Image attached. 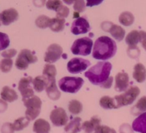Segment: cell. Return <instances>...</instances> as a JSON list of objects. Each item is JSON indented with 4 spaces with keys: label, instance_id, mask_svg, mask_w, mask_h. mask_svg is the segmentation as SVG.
<instances>
[{
    "label": "cell",
    "instance_id": "obj_1",
    "mask_svg": "<svg viewBox=\"0 0 146 133\" xmlns=\"http://www.w3.org/2000/svg\"><path fill=\"white\" fill-rule=\"evenodd\" d=\"M117 46L115 41L106 36H103L96 39L93 49V57L95 59L106 61L115 56Z\"/></svg>",
    "mask_w": 146,
    "mask_h": 133
},
{
    "label": "cell",
    "instance_id": "obj_40",
    "mask_svg": "<svg viewBox=\"0 0 146 133\" xmlns=\"http://www.w3.org/2000/svg\"><path fill=\"white\" fill-rule=\"evenodd\" d=\"M14 129L13 128V125L11 123H5L1 128V132L2 133H14Z\"/></svg>",
    "mask_w": 146,
    "mask_h": 133
},
{
    "label": "cell",
    "instance_id": "obj_19",
    "mask_svg": "<svg viewBox=\"0 0 146 133\" xmlns=\"http://www.w3.org/2000/svg\"><path fill=\"white\" fill-rule=\"evenodd\" d=\"M133 78L138 83H143L146 79V68L141 63H138L134 66Z\"/></svg>",
    "mask_w": 146,
    "mask_h": 133
},
{
    "label": "cell",
    "instance_id": "obj_42",
    "mask_svg": "<svg viewBox=\"0 0 146 133\" xmlns=\"http://www.w3.org/2000/svg\"><path fill=\"white\" fill-rule=\"evenodd\" d=\"M104 1V0H86V7H92L94 6H98L101 4Z\"/></svg>",
    "mask_w": 146,
    "mask_h": 133
},
{
    "label": "cell",
    "instance_id": "obj_26",
    "mask_svg": "<svg viewBox=\"0 0 146 133\" xmlns=\"http://www.w3.org/2000/svg\"><path fill=\"white\" fill-rule=\"evenodd\" d=\"M135 20L133 14L129 11H124L121 13L119 17V21L122 25L125 26H130L132 25Z\"/></svg>",
    "mask_w": 146,
    "mask_h": 133
},
{
    "label": "cell",
    "instance_id": "obj_32",
    "mask_svg": "<svg viewBox=\"0 0 146 133\" xmlns=\"http://www.w3.org/2000/svg\"><path fill=\"white\" fill-rule=\"evenodd\" d=\"M50 20L51 19L48 18L47 16L41 15L36 19V25L40 28H46L49 26Z\"/></svg>",
    "mask_w": 146,
    "mask_h": 133
},
{
    "label": "cell",
    "instance_id": "obj_47",
    "mask_svg": "<svg viewBox=\"0 0 146 133\" xmlns=\"http://www.w3.org/2000/svg\"><path fill=\"white\" fill-rule=\"evenodd\" d=\"M74 1L75 0H63V1L68 5H71L74 2Z\"/></svg>",
    "mask_w": 146,
    "mask_h": 133
},
{
    "label": "cell",
    "instance_id": "obj_48",
    "mask_svg": "<svg viewBox=\"0 0 146 133\" xmlns=\"http://www.w3.org/2000/svg\"><path fill=\"white\" fill-rule=\"evenodd\" d=\"M0 26H1V21H0Z\"/></svg>",
    "mask_w": 146,
    "mask_h": 133
},
{
    "label": "cell",
    "instance_id": "obj_45",
    "mask_svg": "<svg viewBox=\"0 0 146 133\" xmlns=\"http://www.w3.org/2000/svg\"><path fill=\"white\" fill-rule=\"evenodd\" d=\"M7 109V104L3 100H0V112H3Z\"/></svg>",
    "mask_w": 146,
    "mask_h": 133
},
{
    "label": "cell",
    "instance_id": "obj_4",
    "mask_svg": "<svg viewBox=\"0 0 146 133\" xmlns=\"http://www.w3.org/2000/svg\"><path fill=\"white\" fill-rule=\"evenodd\" d=\"M23 102L27 108V111L25 112L26 117L30 121L35 120L41 112L42 105L41 99L34 95L29 98H23Z\"/></svg>",
    "mask_w": 146,
    "mask_h": 133
},
{
    "label": "cell",
    "instance_id": "obj_12",
    "mask_svg": "<svg viewBox=\"0 0 146 133\" xmlns=\"http://www.w3.org/2000/svg\"><path fill=\"white\" fill-rule=\"evenodd\" d=\"M33 78L31 77L21 78L19 83L18 89L23 98H29L34 94V90L31 88Z\"/></svg>",
    "mask_w": 146,
    "mask_h": 133
},
{
    "label": "cell",
    "instance_id": "obj_11",
    "mask_svg": "<svg viewBox=\"0 0 146 133\" xmlns=\"http://www.w3.org/2000/svg\"><path fill=\"white\" fill-rule=\"evenodd\" d=\"M50 120L54 125L61 127L66 125L68 118L65 110L61 108H58L51 111L50 114Z\"/></svg>",
    "mask_w": 146,
    "mask_h": 133
},
{
    "label": "cell",
    "instance_id": "obj_38",
    "mask_svg": "<svg viewBox=\"0 0 146 133\" xmlns=\"http://www.w3.org/2000/svg\"><path fill=\"white\" fill-rule=\"evenodd\" d=\"M94 133H116L115 130L106 125H99L96 128Z\"/></svg>",
    "mask_w": 146,
    "mask_h": 133
},
{
    "label": "cell",
    "instance_id": "obj_7",
    "mask_svg": "<svg viewBox=\"0 0 146 133\" xmlns=\"http://www.w3.org/2000/svg\"><path fill=\"white\" fill-rule=\"evenodd\" d=\"M37 60V57L30 50L23 49L20 51L16 59L15 66L18 69L24 71L28 68L29 64H34Z\"/></svg>",
    "mask_w": 146,
    "mask_h": 133
},
{
    "label": "cell",
    "instance_id": "obj_20",
    "mask_svg": "<svg viewBox=\"0 0 146 133\" xmlns=\"http://www.w3.org/2000/svg\"><path fill=\"white\" fill-rule=\"evenodd\" d=\"M33 130L35 133H49L51 130V126L45 120L38 119L34 122Z\"/></svg>",
    "mask_w": 146,
    "mask_h": 133
},
{
    "label": "cell",
    "instance_id": "obj_36",
    "mask_svg": "<svg viewBox=\"0 0 146 133\" xmlns=\"http://www.w3.org/2000/svg\"><path fill=\"white\" fill-rule=\"evenodd\" d=\"M69 9L62 4L56 11V17L64 19L69 15Z\"/></svg>",
    "mask_w": 146,
    "mask_h": 133
},
{
    "label": "cell",
    "instance_id": "obj_43",
    "mask_svg": "<svg viewBox=\"0 0 146 133\" xmlns=\"http://www.w3.org/2000/svg\"><path fill=\"white\" fill-rule=\"evenodd\" d=\"M120 132L121 133H133V130L129 125L124 124L120 128Z\"/></svg>",
    "mask_w": 146,
    "mask_h": 133
},
{
    "label": "cell",
    "instance_id": "obj_17",
    "mask_svg": "<svg viewBox=\"0 0 146 133\" xmlns=\"http://www.w3.org/2000/svg\"><path fill=\"white\" fill-rule=\"evenodd\" d=\"M48 81L47 78L44 75H38L32 80V85L34 87V90L37 93H41L46 89V86L48 85Z\"/></svg>",
    "mask_w": 146,
    "mask_h": 133
},
{
    "label": "cell",
    "instance_id": "obj_44",
    "mask_svg": "<svg viewBox=\"0 0 146 133\" xmlns=\"http://www.w3.org/2000/svg\"><path fill=\"white\" fill-rule=\"evenodd\" d=\"M113 81V78L112 76H110L109 78H108V79L100 87L104 88H110L111 86H112Z\"/></svg>",
    "mask_w": 146,
    "mask_h": 133
},
{
    "label": "cell",
    "instance_id": "obj_16",
    "mask_svg": "<svg viewBox=\"0 0 146 133\" xmlns=\"http://www.w3.org/2000/svg\"><path fill=\"white\" fill-rule=\"evenodd\" d=\"M46 91L48 98L53 101H57L61 97V93L56 85L55 79L49 81L48 85L46 88Z\"/></svg>",
    "mask_w": 146,
    "mask_h": 133
},
{
    "label": "cell",
    "instance_id": "obj_34",
    "mask_svg": "<svg viewBox=\"0 0 146 133\" xmlns=\"http://www.w3.org/2000/svg\"><path fill=\"white\" fill-rule=\"evenodd\" d=\"M62 4L61 0H48L46 3V7L48 9L56 11Z\"/></svg>",
    "mask_w": 146,
    "mask_h": 133
},
{
    "label": "cell",
    "instance_id": "obj_30",
    "mask_svg": "<svg viewBox=\"0 0 146 133\" xmlns=\"http://www.w3.org/2000/svg\"><path fill=\"white\" fill-rule=\"evenodd\" d=\"M29 122L30 120L27 117H22V118H18L12 124L14 131L22 130L23 129H24V128L28 126L29 124Z\"/></svg>",
    "mask_w": 146,
    "mask_h": 133
},
{
    "label": "cell",
    "instance_id": "obj_18",
    "mask_svg": "<svg viewBox=\"0 0 146 133\" xmlns=\"http://www.w3.org/2000/svg\"><path fill=\"white\" fill-rule=\"evenodd\" d=\"M1 97L3 101L9 103H12L18 99V95L17 92L9 86H4L2 88Z\"/></svg>",
    "mask_w": 146,
    "mask_h": 133
},
{
    "label": "cell",
    "instance_id": "obj_14",
    "mask_svg": "<svg viewBox=\"0 0 146 133\" xmlns=\"http://www.w3.org/2000/svg\"><path fill=\"white\" fill-rule=\"evenodd\" d=\"M129 85V76L127 73H118L115 75V90L118 92H123L128 89Z\"/></svg>",
    "mask_w": 146,
    "mask_h": 133
},
{
    "label": "cell",
    "instance_id": "obj_24",
    "mask_svg": "<svg viewBox=\"0 0 146 133\" xmlns=\"http://www.w3.org/2000/svg\"><path fill=\"white\" fill-rule=\"evenodd\" d=\"M81 118H75L71 121L68 124H67L64 130L66 133H78L81 130Z\"/></svg>",
    "mask_w": 146,
    "mask_h": 133
},
{
    "label": "cell",
    "instance_id": "obj_41",
    "mask_svg": "<svg viewBox=\"0 0 146 133\" xmlns=\"http://www.w3.org/2000/svg\"><path fill=\"white\" fill-rule=\"evenodd\" d=\"M140 42L142 44L143 48L146 51V31H140Z\"/></svg>",
    "mask_w": 146,
    "mask_h": 133
},
{
    "label": "cell",
    "instance_id": "obj_28",
    "mask_svg": "<svg viewBox=\"0 0 146 133\" xmlns=\"http://www.w3.org/2000/svg\"><path fill=\"white\" fill-rule=\"evenodd\" d=\"M100 105L104 109H117L114 98L104 96L100 99Z\"/></svg>",
    "mask_w": 146,
    "mask_h": 133
},
{
    "label": "cell",
    "instance_id": "obj_37",
    "mask_svg": "<svg viewBox=\"0 0 146 133\" xmlns=\"http://www.w3.org/2000/svg\"><path fill=\"white\" fill-rule=\"evenodd\" d=\"M74 3V9L76 12H83L86 10V4L84 0H75Z\"/></svg>",
    "mask_w": 146,
    "mask_h": 133
},
{
    "label": "cell",
    "instance_id": "obj_33",
    "mask_svg": "<svg viewBox=\"0 0 146 133\" xmlns=\"http://www.w3.org/2000/svg\"><path fill=\"white\" fill-rule=\"evenodd\" d=\"M13 61L11 58H4L0 62V70L3 73H8L11 70Z\"/></svg>",
    "mask_w": 146,
    "mask_h": 133
},
{
    "label": "cell",
    "instance_id": "obj_25",
    "mask_svg": "<svg viewBox=\"0 0 146 133\" xmlns=\"http://www.w3.org/2000/svg\"><path fill=\"white\" fill-rule=\"evenodd\" d=\"M65 19L62 18H52L50 20L49 28L54 32H60L63 31L65 27Z\"/></svg>",
    "mask_w": 146,
    "mask_h": 133
},
{
    "label": "cell",
    "instance_id": "obj_6",
    "mask_svg": "<svg viewBox=\"0 0 146 133\" xmlns=\"http://www.w3.org/2000/svg\"><path fill=\"white\" fill-rule=\"evenodd\" d=\"M92 47V39L88 37H84L78 38L74 41L71 48V51L75 55L86 56L91 54Z\"/></svg>",
    "mask_w": 146,
    "mask_h": 133
},
{
    "label": "cell",
    "instance_id": "obj_3",
    "mask_svg": "<svg viewBox=\"0 0 146 133\" xmlns=\"http://www.w3.org/2000/svg\"><path fill=\"white\" fill-rule=\"evenodd\" d=\"M84 83V79L79 77L66 76L58 81V86L61 91L69 93H76L78 92Z\"/></svg>",
    "mask_w": 146,
    "mask_h": 133
},
{
    "label": "cell",
    "instance_id": "obj_9",
    "mask_svg": "<svg viewBox=\"0 0 146 133\" xmlns=\"http://www.w3.org/2000/svg\"><path fill=\"white\" fill-rule=\"evenodd\" d=\"M63 48L61 46L56 44H51L48 47L45 53L44 61L46 63L54 64L61 58Z\"/></svg>",
    "mask_w": 146,
    "mask_h": 133
},
{
    "label": "cell",
    "instance_id": "obj_5",
    "mask_svg": "<svg viewBox=\"0 0 146 133\" xmlns=\"http://www.w3.org/2000/svg\"><path fill=\"white\" fill-rule=\"evenodd\" d=\"M140 93L141 91L138 87L131 86L125 91L124 93L115 96L113 98L116 108H119L121 107L131 105L140 95Z\"/></svg>",
    "mask_w": 146,
    "mask_h": 133
},
{
    "label": "cell",
    "instance_id": "obj_15",
    "mask_svg": "<svg viewBox=\"0 0 146 133\" xmlns=\"http://www.w3.org/2000/svg\"><path fill=\"white\" fill-rule=\"evenodd\" d=\"M134 131L141 133H146V112H143L135 118L132 125Z\"/></svg>",
    "mask_w": 146,
    "mask_h": 133
},
{
    "label": "cell",
    "instance_id": "obj_31",
    "mask_svg": "<svg viewBox=\"0 0 146 133\" xmlns=\"http://www.w3.org/2000/svg\"><path fill=\"white\" fill-rule=\"evenodd\" d=\"M83 110V105L80 101L73 100L68 104V111L73 115H78L81 113Z\"/></svg>",
    "mask_w": 146,
    "mask_h": 133
},
{
    "label": "cell",
    "instance_id": "obj_23",
    "mask_svg": "<svg viewBox=\"0 0 146 133\" xmlns=\"http://www.w3.org/2000/svg\"><path fill=\"white\" fill-rule=\"evenodd\" d=\"M101 124V120L97 116L93 117L89 121H86L82 124L81 129L84 130L86 133H93L96 128Z\"/></svg>",
    "mask_w": 146,
    "mask_h": 133
},
{
    "label": "cell",
    "instance_id": "obj_39",
    "mask_svg": "<svg viewBox=\"0 0 146 133\" xmlns=\"http://www.w3.org/2000/svg\"><path fill=\"white\" fill-rule=\"evenodd\" d=\"M17 50L11 48V49L6 50V51H3L1 53V56L5 58H11L17 54Z\"/></svg>",
    "mask_w": 146,
    "mask_h": 133
},
{
    "label": "cell",
    "instance_id": "obj_29",
    "mask_svg": "<svg viewBox=\"0 0 146 133\" xmlns=\"http://www.w3.org/2000/svg\"><path fill=\"white\" fill-rule=\"evenodd\" d=\"M144 112H146V96L142 97L132 109L133 115H138Z\"/></svg>",
    "mask_w": 146,
    "mask_h": 133
},
{
    "label": "cell",
    "instance_id": "obj_2",
    "mask_svg": "<svg viewBox=\"0 0 146 133\" xmlns=\"http://www.w3.org/2000/svg\"><path fill=\"white\" fill-rule=\"evenodd\" d=\"M111 69V63L98 62L85 73V76L92 84L101 86L110 77Z\"/></svg>",
    "mask_w": 146,
    "mask_h": 133
},
{
    "label": "cell",
    "instance_id": "obj_22",
    "mask_svg": "<svg viewBox=\"0 0 146 133\" xmlns=\"http://www.w3.org/2000/svg\"><path fill=\"white\" fill-rule=\"evenodd\" d=\"M140 38H141L140 31H137V30L131 31L125 38V42L129 46L128 48H136L137 44L140 42Z\"/></svg>",
    "mask_w": 146,
    "mask_h": 133
},
{
    "label": "cell",
    "instance_id": "obj_21",
    "mask_svg": "<svg viewBox=\"0 0 146 133\" xmlns=\"http://www.w3.org/2000/svg\"><path fill=\"white\" fill-rule=\"evenodd\" d=\"M107 31H109L111 36L118 41H121L125 37V31L123 27L120 26L117 24H111L109 29H108Z\"/></svg>",
    "mask_w": 146,
    "mask_h": 133
},
{
    "label": "cell",
    "instance_id": "obj_8",
    "mask_svg": "<svg viewBox=\"0 0 146 133\" xmlns=\"http://www.w3.org/2000/svg\"><path fill=\"white\" fill-rule=\"evenodd\" d=\"M91 66V62L81 58H74L68 61L67 69L71 73L76 74L83 72Z\"/></svg>",
    "mask_w": 146,
    "mask_h": 133
},
{
    "label": "cell",
    "instance_id": "obj_35",
    "mask_svg": "<svg viewBox=\"0 0 146 133\" xmlns=\"http://www.w3.org/2000/svg\"><path fill=\"white\" fill-rule=\"evenodd\" d=\"M10 40L8 35L4 33L0 32V51L5 50L9 46Z\"/></svg>",
    "mask_w": 146,
    "mask_h": 133
},
{
    "label": "cell",
    "instance_id": "obj_13",
    "mask_svg": "<svg viewBox=\"0 0 146 133\" xmlns=\"http://www.w3.org/2000/svg\"><path fill=\"white\" fill-rule=\"evenodd\" d=\"M19 18V13L15 9L10 8L4 10L0 13V21L4 26H8L17 21Z\"/></svg>",
    "mask_w": 146,
    "mask_h": 133
},
{
    "label": "cell",
    "instance_id": "obj_46",
    "mask_svg": "<svg viewBox=\"0 0 146 133\" xmlns=\"http://www.w3.org/2000/svg\"><path fill=\"white\" fill-rule=\"evenodd\" d=\"M33 2L36 7H41L45 4L46 0H33Z\"/></svg>",
    "mask_w": 146,
    "mask_h": 133
},
{
    "label": "cell",
    "instance_id": "obj_27",
    "mask_svg": "<svg viewBox=\"0 0 146 133\" xmlns=\"http://www.w3.org/2000/svg\"><path fill=\"white\" fill-rule=\"evenodd\" d=\"M43 75L47 78L48 81L55 79L56 75V68L52 64H46L43 70Z\"/></svg>",
    "mask_w": 146,
    "mask_h": 133
},
{
    "label": "cell",
    "instance_id": "obj_10",
    "mask_svg": "<svg viewBox=\"0 0 146 133\" xmlns=\"http://www.w3.org/2000/svg\"><path fill=\"white\" fill-rule=\"evenodd\" d=\"M91 30L90 24L87 19L84 17H78L74 20L71 25V31L74 35L86 34Z\"/></svg>",
    "mask_w": 146,
    "mask_h": 133
}]
</instances>
